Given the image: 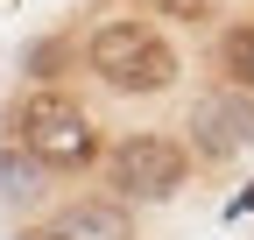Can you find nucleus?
<instances>
[{
	"label": "nucleus",
	"instance_id": "nucleus-9",
	"mask_svg": "<svg viewBox=\"0 0 254 240\" xmlns=\"http://www.w3.org/2000/svg\"><path fill=\"white\" fill-rule=\"evenodd\" d=\"M57 71H64V43H36L28 50V78L36 85H57Z\"/></svg>",
	"mask_w": 254,
	"mask_h": 240
},
{
	"label": "nucleus",
	"instance_id": "nucleus-11",
	"mask_svg": "<svg viewBox=\"0 0 254 240\" xmlns=\"http://www.w3.org/2000/svg\"><path fill=\"white\" fill-rule=\"evenodd\" d=\"M240 205H254V191H247V198H240Z\"/></svg>",
	"mask_w": 254,
	"mask_h": 240
},
{
	"label": "nucleus",
	"instance_id": "nucleus-7",
	"mask_svg": "<svg viewBox=\"0 0 254 240\" xmlns=\"http://www.w3.org/2000/svg\"><path fill=\"white\" fill-rule=\"evenodd\" d=\"M212 71H219V85H240V92H254V14L219 28V43H212Z\"/></svg>",
	"mask_w": 254,
	"mask_h": 240
},
{
	"label": "nucleus",
	"instance_id": "nucleus-1",
	"mask_svg": "<svg viewBox=\"0 0 254 240\" xmlns=\"http://www.w3.org/2000/svg\"><path fill=\"white\" fill-rule=\"evenodd\" d=\"M78 57H85V78H99L106 92H120V99H163V92H177V78H184L177 43L141 7L99 14L85 28V50Z\"/></svg>",
	"mask_w": 254,
	"mask_h": 240
},
{
	"label": "nucleus",
	"instance_id": "nucleus-5",
	"mask_svg": "<svg viewBox=\"0 0 254 240\" xmlns=\"http://www.w3.org/2000/svg\"><path fill=\"white\" fill-rule=\"evenodd\" d=\"M43 233L50 240H141V219H134V205H120L106 191H78L43 219Z\"/></svg>",
	"mask_w": 254,
	"mask_h": 240
},
{
	"label": "nucleus",
	"instance_id": "nucleus-3",
	"mask_svg": "<svg viewBox=\"0 0 254 240\" xmlns=\"http://www.w3.org/2000/svg\"><path fill=\"white\" fill-rule=\"evenodd\" d=\"M190 148L177 141V127H134V134H113L106 148H99V184H106V198H120V205H170L184 184H190Z\"/></svg>",
	"mask_w": 254,
	"mask_h": 240
},
{
	"label": "nucleus",
	"instance_id": "nucleus-10",
	"mask_svg": "<svg viewBox=\"0 0 254 240\" xmlns=\"http://www.w3.org/2000/svg\"><path fill=\"white\" fill-rule=\"evenodd\" d=\"M7 240H50V233H43V226H21V233H7Z\"/></svg>",
	"mask_w": 254,
	"mask_h": 240
},
{
	"label": "nucleus",
	"instance_id": "nucleus-8",
	"mask_svg": "<svg viewBox=\"0 0 254 240\" xmlns=\"http://www.w3.org/2000/svg\"><path fill=\"white\" fill-rule=\"evenodd\" d=\"M148 14H163V21H184V28H205L226 14V0H148Z\"/></svg>",
	"mask_w": 254,
	"mask_h": 240
},
{
	"label": "nucleus",
	"instance_id": "nucleus-6",
	"mask_svg": "<svg viewBox=\"0 0 254 240\" xmlns=\"http://www.w3.org/2000/svg\"><path fill=\"white\" fill-rule=\"evenodd\" d=\"M43 198H50V170L28 156V148L0 141V205H7V212H28V205H43Z\"/></svg>",
	"mask_w": 254,
	"mask_h": 240
},
{
	"label": "nucleus",
	"instance_id": "nucleus-2",
	"mask_svg": "<svg viewBox=\"0 0 254 240\" xmlns=\"http://www.w3.org/2000/svg\"><path fill=\"white\" fill-rule=\"evenodd\" d=\"M7 141L28 148L50 177H85V170H99L106 127L85 113L78 92H64V85H21L14 106H7Z\"/></svg>",
	"mask_w": 254,
	"mask_h": 240
},
{
	"label": "nucleus",
	"instance_id": "nucleus-4",
	"mask_svg": "<svg viewBox=\"0 0 254 240\" xmlns=\"http://www.w3.org/2000/svg\"><path fill=\"white\" fill-rule=\"evenodd\" d=\"M177 141L190 148V163H205V170L247 156V148H254V92H240V85H219V78L198 85V92H190V106H184Z\"/></svg>",
	"mask_w": 254,
	"mask_h": 240
}]
</instances>
